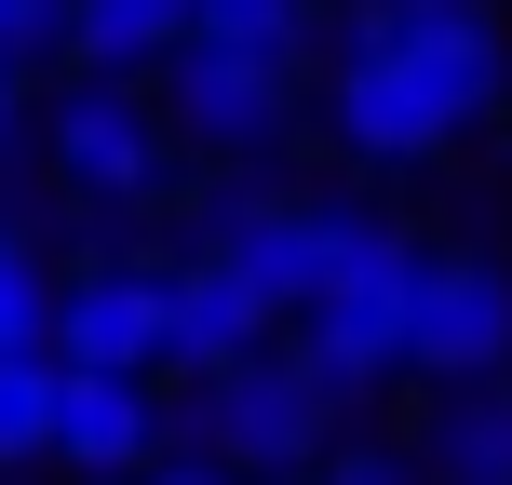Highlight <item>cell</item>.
<instances>
[{
  "label": "cell",
  "instance_id": "cell-6",
  "mask_svg": "<svg viewBox=\"0 0 512 485\" xmlns=\"http://www.w3.org/2000/svg\"><path fill=\"white\" fill-rule=\"evenodd\" d=\"M54 351L162 378V364H176V270H162V256H95V270L54 297Z\"/></svg>",
  "mask_w": 512,
  "mask_h": 485
},
{
  "label": "cell",
  "instance_id": "cell-17",
  "mask_svg": "<svg viewBox=\"0 0 512 485\" xmlns=\"http://www.w3.org/2000/svg\"><path fill=\"white\" fill-rule=\"evenodd\" d=\"M41 41H68V0H0V54H41Z\"/></svg>",
  "mask_w": 512,
  "mask_h": 485
},
{
  "label": "cell",
  "instance_id": "cell-10",
  "mask_svg": "<svg viewBox=\"0 0 512 485\" xmlns=\"http://www.w3.org/2000/svg\"><path fill=\"white\" fill-rule=\"evenodd\" d=\"M270 324H283V297L243 270V256H176V364L189 378H216V364H256L270 351Z\"/></svg>",
  "mask_w": 512,
  "mask_h": 485
},
{
  "label": "cell",
  "instance_id": "cell-9",
  "mask_svg": "<svg viewBox=\"0 0 512 485\" xmlns=\"http://www.w3.org/2000/svg\"><path fill=\"white\" fill-rule=\"evenodd\" d=\"M162 378H135V364H68V445H54V459L68 472H108V485H135L162 459Z\"/></svg>",
  "mask_w": 512,
  "mask_h": 485
},
{
  "label": "cell",
  "instance_id": "cell-19",
  "mask_svg": "<svg viewBox=\"0 0 512 485\" xmlns=\"http://www.w3.org/2000/svg\"><path fill=\"white\" fill-rule=\"evenodd\" d=\"M14 68H27V54H0V135L27 122V81H14Z\"/></svg>",
  "mask_w": 512,
  "mask_h": 485
},
{
  "label": "cell",
  "instance_id": "cell-4",
  "mask_svg": "<svg viewBox=\"0 0 512 485\" xmlns=\"http://www.w3.org/2000/svg\"><path fill=\"white\" fill-rule=\"evenodd\" d=\"M41 149H54V189H68V203H95V216H122V203H162V189H176V122H162V108H135L108 68L54 95Z\"/></svg>",
  "mask_w": 512,
  "mask_h": 485
},
{
  "label": "cell",
  "instance_id": "cell-14",
  "mask_svg": "<svg viewBox=\"0 0 512 485\" xmlns=\"http://www.w3.org/2000/svg\"><path fill=\"white\" fill-rule=\"evenodd\" d=\"M54 297H68V283L0 230V351H54Z\"/></svg>",
  "mask_w": 512,
  "mask_h": 485
},
{
  "label": "cell",
  "instance_id": "cell-16",
  "mask_svg": "<svg viewBox=\"0 0 512 485\" xmlns=\"http://www.w3.org/2000/svg\"><path fill=\"white\" fill-rule=\"evenodd\" d=\"M297 485H418V459H391V445H324Z\"/></svg>",
  "mask_w": 512,
  "mask_h": 485
},
{
  "label": "cell",
  "instance_id": "cell-11",
  "mask_svg": "<svg viewBox=\"0 0 512 485\" xmlns=\"http://www.w3.org/2000/svg\"><path fill=\"white\" fill-rule=\"evenodd\" d=\"M68 54L108 81H149L189 54V0H68Z\"/></svg>",
  "mask_w": 512,
  "mask_h": 485
},
{
  "label": "cell",
  "instance_id": "cell-12",
  "mask_svg": "<svg viewBox=\"0 0 512 485\" xmlns=\"http://www.w3.org/2000/svg\"><path fill=\"white\" fill-rule=\"evenodd\" d=\"M432 472L445 485H512V378H472L432 405Z\"/></svg>",
  "mask_w": 512,
  "mask_h": 485
},
{
  "label": "cell",
  "instance_id": "cell-1",
  "mask_svg": "<svg viewBox=\"0 0 512 485\" xmlns=\"http://www.w3.org/2000/svg\"><path fill=\"white\" fill-rule=\"evenodd\" d=\"M499 14L486 0H364L337 27V81H324V122L337 149L364 162H418L445 135H472L499 108Z\"/></svg>",
  "mask_w": 512,
  "mask_h": 485
},
{
  "label": "cell",
  "instance_id": "cell-3",
  "mask_svg": "<svg viewBox=\"0 0 512 485\" xmlns=\"http://www.w3.org/2000/svg\"><path fill=\"white\" fill-rule=\"evenodd\" d=\"M418 270H432V256H418L405 230H378V216H364V230H351V256H337V270L297 297V351L324 364L337 391L391 378V364L418 351Z\"/></svg>",
  "mask_w": 512,
  "mask_h": 485
},
{
  "label": "cell",
  "instance_id": "cell-5",
  "mask_svg": "<svg viewBox=\"0 0 512 485\" xmlns=\"http://www.w3.org/2000/svg\"><path fill=\"white\" fill-rule=\"evenodd\" d=\"M162 122H176L189 149H216V162L283 149V122H297V54H256V41H189L176 68H162Z\"/></svg>",
  "mask_w": 512,
  "mask_h": 485
},
{
  "label": "cell",
  "instance_id": "cell-7",
  "mask_svg": "<svg viewBox=\"0 0 512 485\" xmlns=\"http://www.w3.org/2000/svg\"><path fill=\"white\" fill-rule=\"evenodd\" d=\"M418 378L472 391V378H512V270L499 256H432L418 270Z\"/></svg>",
  "mask_w": 512,
  "mask_h": 485
},
{
  "label": "cell",
  "instance_id": "cell-13",
  "mask_svg": "<svg viewBox=\"0 0 512 485\" xmlns=\"http://www.w3.org/2000/svg\"><path fill=\"white\" fill-rule=\"evenodd\" d=\"M68 445V351H0V472H41Z\"/></svg>",
  "mask_w": 512,
  "mask_h": 485
},
{
  "label": "cell",
  "instance_id": "cell-18",
  "mask_svg": "<svg viewBox=\"0 0 512 485\" xmlns=\"http://www.w3.org/2000/svg\"><path fill=\"white\" fill-rule=\"evenodd\" d=\"M135 485H243V472H230V459H149Z\"/></svg>",
  "mask_w": 512,
  "mask_h": 485
},
{
  "label": "cell",
  "instance_id": "cell-8",
  "mask_svg": "<svg viewBox=\"0 0 512 485\" xmlns=\"http://www.w3.org/2000/svg\"><path fill=\"white\" fill-rule=\"evenodd\" d=\"M351 230H364V216H324V203H270V189H230L203 243H216V256H243V270L283 297V324H297V297L337 270V256H351Z\"/></svg>",
  "mask_w": 512,
  "mask_h": 485
},
{
  "label": "cell",
  "instance_id": "cell-15",
  "mask_svg": "<svg viewBox=\"0 0 512 485\" xmlns=\"http://www.w3.org/2000/svg\"><path fill=\"white\" fill-rule=\"evenodd\" d=\"M189 41H256V54H297V41H310V0H189Z\"/></svg>",
  "mask_w": 512,
  "mask_h": 485
},
{
  "label": "cell",
  "instance_id": "cell-2",
  "mask_svg": "<svg viewBox=\"0 0 512 485\" xmlns=\"http://www.w3.org/2000/svg\"><path fill=\"white\" fill-rule=\"evenodd\" d=\"M176 418L203 432V459H230L243 485H283V472H310L337 445V378L283 337V351H256V364H216Z\"/></svg>",
  "mask_w": 512,
  "mask_h": 485
}]
</instances>
